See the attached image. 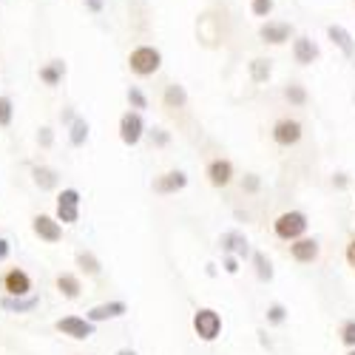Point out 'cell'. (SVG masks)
I'll return each mask as SVG.
<instances>
[{"mask_svg":"<svg viewBox=\"0 0 355 355\" xmlns=\"http://www.w3.org/2000/svg\"><path fill=\"white\" fill-rule=\"evenodd\" d=\"M159 66H162V54L154 46H139V49H134L128 54V69L134 74H139V77H148V74L159 71Z\"/></svg>","mask_w":355,"mask_h":355,"instance_id":"cell-1","label":"cell"},{"mask_svg":"<svg viewBox=\"0 0 355 355\" xmlns=\"http://www.w3.org/2000/svg\"><path fill=\"white\" fill-rule=\"evenodd\" d=\"M273 230H276L279 239L295 242V239H299V236L307 230V216L299 214V211H287V214H282V216L273 222Z\"/></svg>","mask_w":355,"mask_h":355,"instance_id":"cell-2","label":"cell"},{"mask_svg":"<svg viewBox=\"0 0 355 355\" xmlns=\"http://www.w3.org/2000/svg\"><path fill=\"white\" fill-rule=\"evenodd\" d=\"M193 330H196V336H199L202 341H214V338L222 333V318H219V313L211 310V307L196 310V315H193Z\"/></svg>","mask_w":355,"mask_h":355,"instance_id":"cell-3","label":"cell"},{"mask_svg":"<svg viewBox=\"0 0 355 355\" xmlns=\"http://www.w3.org/2000/svg\"><path fill=\"white\" fill-rule=\"evenodd\" d=\"M80 219V191L66 188L57 196V222L60 225H77Z\"/></svg>","mask_w":355,"mask_h":355,"instance_id":"cell-4","label":"cell"},{"mask_svg":"<svg viewBox=\"0 0 355 355\" xmlns=\"http://www.w3.org/2000/svg\"><path fill=\"white\" fill-rule=\"evenodd\" d=\"M57 330H60L63 336L74 338V341H85V338H92L94 336V321H88V318H80V315H66L54 324Z\"/></svg>","mask_w":355,"mask_h":355,"instance_id":"cell-5","label":"cell"},{"mask_svg":"<svg viewBox=\"0 0 355 355\" xmlns=\"http://www.w3.org/2000/svg\"><path fill=\"white\" fill-rule=\"evenodd\" d=\"M145 134V123H142V114L139 111H125L123 120H120V139L125 145H137Z\"/></svg>","mask_w":355,"mask_h":355,"instance_id":"cell-6","label":"cell"},{"mask_svg":"<svg viewBox=\"0 0 355 355\" xmlns=\"http://www.w3.org/2000/svg\"><path fill=\"white\" fill-rule=\"evenodd\" d=\"M32 230L40 236V239L43 242H60L63 239V225L60 222H57V219H51V216H35V222H32Z\"/></svg>","mask_w":355,"mask_h":355,"instance_id":"cell-7","label":"cell"},{"mask_svg":"<svg viewBox=\"0 0 355 355\" xmlns=\"http://www.w3.org/2000/svg\"><path fill=\"white\" fill-rule=\"evenodd\" d=\"M273 139L279 145H295L302 139V123H295V120H279L273 125Z\"/></svg>","mask_w":355,"mask_h":355,"instance_id":"cell-8","label":"cell"},{"mask_svg":"<svg viewBox=\"0 0 355 355\" xmlns=\"http://www.w3.org/2000/svg\"><path fill=\"white\" fill-rule=\"evenodd\" d=\"M188 185V176L182 171H168L162 176H157L154 180V191L157 193H176V191H182Z\"/></svg>","mask_w":355,"mask_h":355,"instance_id":"cell-9","label":"cell"},{"mask_svg":"<svg viewBox=\"0 0 355 355\" xmlns=\"http://www.w3.org/2000/svg\"><path fill=\"white\" fill-rule=\"evenodd\" d=\"M128 313V307L123 304V302H108V304H97V307H92L85 313V318L88 321H94V324H100V321H108V318H123Z\"/></svg>","mask_w":355,"mask_h":355,"instance_id":"cell-10","label":"cell"},{"mask_svg":"<svg viewBox=\"0 0 355 355\" xmlns=\"http://www.w3.org/2000/svg\"><path fill=\"white\" fill-rule=\"evenodd\" d=\"M290 35H293V28L287 23H264L259 28V37L264 43H273V46H282L284 40H290Z\"/></svg>","mask_w":355,"mask_h":355,"instance_id":"cell-11","label":"cell"},{"mask_svg":"<svg viewBox=\"0 0 355 355\" xmlns=\"http://www.w3.org/2000/svg\"><path fill=\"white\" fill-rule=\"evenodd\" d=\"M37 304H40L37 295H3L0 299V307L9 313H32Z\"/></svg>","mask_w":355,"mask_h":355,"instance_id":"cell-12","label":"cell"},{"mask_svg":"<svg viewBox=\"0 0 355 355\" xmlns=\"http://www.w3.org/2000/svg\"><path fill=\"white\" fill-rule=\"evenodd\" d=\"M208 180H211L214 188L230 185V180H233V165H230L227 159H214V162L208 165Z\"/></svg>","mask_w":355,"mask_h":355,"instance_id":"cell-13","label":"cell"},{"mask_svg":"<svg viewBox=\"0 0 355 355\" xmlns=\"http://www.w3.org/2000/svg\"><path fill=\"white\" fill-rule=\"evenodd\" d=\"M3 287L9 295H28L32 293V279H28V273H23V270H9L3 279Z\"/></svg>","mask_w":355,"mask_h":355,"instance_id":"cell-14","label":"cell"},{"mask_svg":"<svg viewBox=\"0 0 355 355\" xmlns=\"http://www.w3.org/2000/svg\"><path fill=\"white\" fill-rule=\"evenodd\" d=\"M293 57H295V63L310 66L315 57H318V46H315L310 37H299V40L293 43Z\"/></svg>","mask_w":355,"mask_h":355,"instance_id":"cell-15","label":"cell"},{"mask_svg":"<svg viewBox=\"0 0 355 355\" xmlns=\"http://www.w3.org/2000/svg\"><path fill=\"white\" fill-rule=\"evenodd\" d=\"M290 253H293V259L295 261H315L318 259V242L315 239H302L299 236V242L295 245H290Z\"/></svg>","mask_w":355,"mask_h":355,"instance_id":"cell-16","label":"cell"},{"mask_svg":"<svg viewBox=\"0 0 355 355\" xmlns=\"http://www.w3.org/2000/svg\"><path fill=\"white\" fill-rule=\"evenodd\" d=\"M63 77H66V63L63 60H51V63H46L43 69H40V83H46V85H60L63 83Z\"/></svg>","mask_w":355,"mask_h":355,"instance_id":"cell-17","label":"cell"},{"mask_svg":"<svg viewBox=\"0 0 355 355\" xmlns=\"http://www.w3.org/2000/svg\"><path fill=\"white\" fill-rule=\"evenodd\" d=\"M327 35H330V40H333L347 57L355 54V43H352V37H349V32H347L344 26H330V28H327Z\"/></svg>","mask_w":355,"mask_h":355,"instance_id":"cell-18","label":"cell"},{"mask_svg":"<svg viewBox=\"0 0 355 355\" xmlns=\"http://www.w3.org/2000/svg\"><path fill=\"white\" fill-rule=\"evenodd\" d=\"M57 290H60L66 299H77L80 295V279L77 276H71V273H63V276H57Z\"/></svg>","mask_w":355,"mask_h":355,"instance_id":"cell-19","label":"cell"},{"mask_svg":"<svg viewBox=\"0 0 355 355\" xmlns=\"http://www.w3.org/2000/svg\"><path fill=\"white\" fill-rule=\"evenodd\" d=\"M222 248L230 250V253L248 256V239H245L242 233H225V236H222Z\"/></svg>","mask_w":355,"mask_h":355,"instance_id":"cell-20","label":"cell"},{"mask_svg":"<svg viewBox=\"0 0 355 355\" xmlns=\"http://www.w3.org/2000/svg\"><path fill=\"white\" fill-rule=\"evenodd\" d=\"M185 103H188V94H185L182 85H168L165 88V105L168 108H182Z\"/></svg>","mask_w":355,"mask_h":355,"instance_id":"cell-21","label":"cell"},{"mask_svg":"<svg viewBox=\"0 0 355 355\" xmlns=\"http://www.w3.org/2000/svg\"><path fill=\"white\" fill-rule=\"evenodd\" d=\"M32 173H35V182H37L43 191H51V188H57V173H54L51 168H35Z\"/></svg>","mask_w":355,"mask_h":355,"instance_id":"cell-22","label":"cell"},{"mask_svg":"<svg viewBox=\"0 0 355 355\" xmlns=\"http://www.w3.org/2000/svg\"><path fill=\"white\" fill-rule=\"evenodd\" d=\"M12 120H15V103H12V97H0V128H9L12 125Z\"/></svg>","mask_w":355,"mask_h":355,"instance_id":"cell-23","label":"cell"},{"mask_svg":"<svg viewBox=\"0 0 355 355\" xmlns=\"http://www.w3.org/2000/svg\"><path fill=\"white\" fill-rule=\"evenodd\" d=\"M77 264H80V270H85L88 276H100V261H97L94 253H80Z\"/></svg>","mask_w":355,"mask_h":355,"instance_id":"cell-24","label":"cell"},{"mask_svg":"<svg viewBox=\"0 0 355 355\" xmlns=\"http://www.w3.org/2000/svg\"><path fill=\"white\" fill-rule=\"evenodd\" d=\"M71 145H83L88 139V123L85 120H71V134H69Z\"/></svg>","mask_w":355,"mask_h":355,"instance_id":"cell-25","label":"cell"},{"mask_svg":"<svg viewBox=\"0 0 355 355\" xmlns=\"http://www.w3.org/2000/svg\"><path fill=\"white\" fill-rule=\"evenodd\" d=\"M250 77L256 80V83H264L270 77V63L268 60H253L250 63Z\"/></svg>","mask_w":355,"mask_h":355,"instance_id":"cell-26","label":"cell"},{"mask_svg":"<svg viewBox=\"0 0 355 355\" xmlns=\"http://www.w3.org/2000/svg\"><path fill=\"white\" fill-rule=\"evenodd\" d=\"M253 261H256L259 279H261V282H270V279H273V268H270V261L264 259V253H256V256H253Z\"/></svg>","mask_w":355,"mask_h":355,"instance_id":"cell-27","label":"cell"},{"mask_svg":"<svg viewBox=\"0 0 355 355\" xmlns=\"http://www.w3.org/2000/svg\"><path fill=\"white\" fill-rule=\"evenodd\" d=\"M128 103H131V108H137V111L148 108V100H145V94L139 92L137 85H131V88H128Z\"/></svg>","mask_w":355,"mask_h":355,"instance_id":"cell-28","label":"cell"},{"mask_svg":"<svg viewBox=\"0 0 355 355\" xmlns=\"http://www.w3.org/2000/svg\"><path fill=\"white\" fill-rule=\"evenodd\" d=\"M284 97L290 100V103H295V105H304V100H307V92L302 85H290L287 92H284Z\"/></svg>","mask_w":355,"mask_h":355,"instance_id":"cell-29","label":"cell"},{"mask_svg":"<svg viewBox=\"0 0 355 355\" xmlns=\"http://www.w3.org/2000/svg\"><path fill=\"white\" fill-rule=\"evenodd\" d=\"M250 9H253L256 17H268V15L273 12V0H253Z\"/></svg>","mask_w":355,"mask_h":355,"instance_id":"cell-30","label":"cell"},{"mask_svg":"<svg viewBox=\"0 0 355 355\" xmlns=\"http://www.w3.org/2000/svg\"><path fill=\"white\" fill-rule=\"evenodd\" d=\"M341 341L347 347H355V321H347L344 327H341Z\"/></svg>","mask_w":355,"mask_h":355,"instance_id":"cell-31","label":"cell"},{"mask_svg":"<svg viewBox=\"0 0 355 355\" xmlns=\"http://www.w3.org/2000/svg\"><path fill=\"white\" fill-rule=\"evenodd\" d=\"M284 315H287V313H284V307H282V304H273V307L268 310V321H270V324H282V321H284Z\"/></svg>","mask_w":355,"mask_h":355,"instance_id":"cell-32","label":"cell"},{"mask_svg":"<svg viewBox=\"0 0 355 355\" xmlns=\"http://www.w3.org/2000/svg\"><path fill=\"white\" fill-rule=\"evenodd\" d=\"M225 270H227L230 276H233V273H239V261H236L233 256H227V259H225Z\"/></svg>","mask_w":355,"mask_h":355,"instance_id":"cell-33","label":"cell"},{"mask_svg":"<svg viewBox=\"0 0 355 355\" xmlns=\"http://www.w3.org/2000/svg\"><path fill=\"white\" fill-rule=\"evenodd\" d=\"M37 139H40V145H43V148H49V145H51V128H40Z\"/></svg>","mask_w":355,"mask_h":355,"instance_id":"cell-34","label":"cell"},{"mask_svg":"<svg viewBox=\"0 0 355 355\" xmlns=\"http://www.w3.org/2000/svg\"><path fill=\"white\" fill-rule=\"evenodd\" d=\"M9 253H12V245H9L6 239H0V261L9 259Z\"/></svg>","mask_w":355,"mask_h":355,"instance_id":"cell-35","label":"cell"},{"mask_svg":"<svg viewBox=\"0 0 355 355\" xmlns=\"http://www.w3.org/2000/svg\"><path fill=\"white\" fill-rule=\"evenodd\" d=\"M347 261H349V268H355V239L347 245Z\"/></svg>","mask_w":355,"mask_h":355,"instance_id":"cell-36","label":"cell"},{"mask_svg":"<svg viewBox=\"0 0 355 355\" xmlns=\"http://www.w3.org/2000/svg\"><path fill=\"white\" fill-rule=\"evenodd\" d=\"M259 188V180H256V176H250V180H248V191H256Z\"/></svg>","mask_w":355,"mask_h":355,"instance_id":"cell-37","label":"cell"},{"mask_svg":"<svg viewBox=\"0 0 355 355\" xmlns=\"http://www.w3.org/2000/svg\"><path fill=\"white\" fill-rule=\"evenodd\" d=\"M116 355H137V352H134V349H120Z\"/></svg>","mask_w":355,"mask_h":355,"instance_id":"cell-38","label":"cell"},{"mask_svg":"<svg viewBox=\"0 0 355 355\" xmlns=\"http://www.w3.org/2000/svg\"><path fill=\"white\" fill-rule=\"evenodd\" d=\"M349 355H355V349H352V352H349Z\"/></svg>","mask_w":355,"mask_h":355,"instance_id":"cell-39","label":"cell"}]
</instances>
